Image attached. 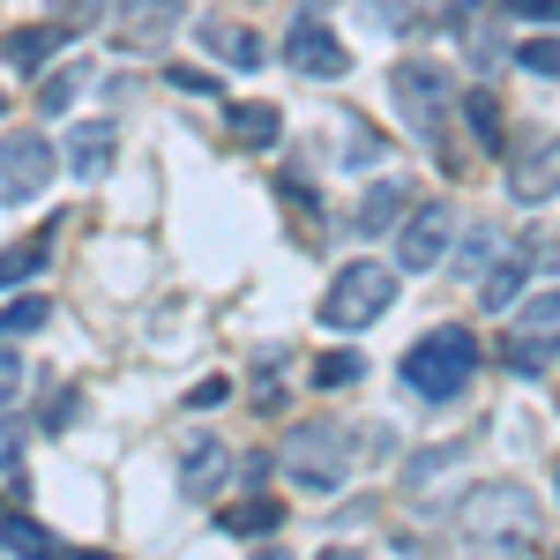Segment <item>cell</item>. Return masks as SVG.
Here are the masks:
<instances>
[{
	"label": "cell",
	"mask_w": 560,
	"mask_h": 560,
	"mask_svg": "<svg viewBox=\"0 0 560 560\" xmlns=\"http://www.w3.org/2000/svg\"><path fill=\"white\" fill-rule=\"evenodd\" d=\"M456 247V210L448 202H419V210L396 224V269H441V255Z\"/></svg>",
	"instance_id": "52a82bcc"
},
{
	"label": "cell",
	"mask_w": 560,
	"mask_h": 560,
	"mask_svg": "<svg viewBox=\"0 0 560 560\" xmlns=\"http://www.w3.org/2000/svg\"><path fill=\"white\" fill-rule=\"evenodd\" d=\"M277 135H284L277 105H232V142H240V150H269Z\"/></svg>",
	"instance_id": "5bb4252c"
},
{
	"label": "cell",
	"mask_w": 560,
	"mask_h": 560,
	"mask_svg": "<svg viewBox=\"0 0 560 560\" xmlns=\"http://www.w3.org/2000/svg\"><path fill=\"white\" fill-rule=\"evenodd\" d=\"M359 374H366L359 351H322V359H314V388H351Z\"/></svg>",
	"instance_id": "7402d4cb"
},
{
	"label": "cell",
	"mask_w": 560,
	"mask_h": 560,
	"mask_svg": "<svg viewBox=\"0 0 560 560\" xmlns=\"http://www.w3.org/2000/svg\"><path fill=\"white\" fill-rule=\"evenodd\" d=\"M105 165H113V128H105V120H83V128L68 135V173L97 179Z\"/></svg>",
	"instance_id": "7c38bea8"
},
{
	"label": "cell",
	"mask_w": 560,
	"mask_h": 560,
	"mask_svg": "<svg viewBox=\"0 0 560 560\" xmlns=\"http://www.w3.org/2000/svg\"><path fill=\"white\" fill-rule=\"evenodd\" d=\"M530 261H538L530 247H509V255L493 261V277H486V306H509V300H516L523 277H530Z\"/></svg>",
	"instance_id": "2e32d148"
},
{
	"label": "cell",
	"mask_w": 560,
	"mask_h": 560,
	"mask_svg": "<svg viewBox=\"0 0 560 560\" xmlns=\"http://www.w3.org/2000/svg\"><path fill=\"white\" fill-rule=\"evenodd\" d=\"M345 150H351V165H374V158H382V142H374V128H366V120H359V113H345Z\"/></svg>",
	"instance_id": "484cf974"
},
{
	"label": "cell",
	"mask_w": 560,
	"mask_h": 560,
	"mask_svg": "<svg viewBox=\"0 0 560 560\" xmlns=\"http://www.w3.org/2000/svg\"><path fill=\"white\" fill-rule=\"evenodd\" d=\"M388 306H396V269H388V261H345L337 284H329V300H322V322L345 329V337H359V329L382 322Z\"/></svg>",
	"instance_id": "277c9868"
},
{
	"label": "cell",
	"mask_w": 560,
	"mask_h": 560,
	"mask_svg": "<svg viewBox=\"0 0 560 560\" xmlns=\"http://www.w3.org/2000/svg\"><path fill=\"white\" fill-rule=\"evenodd\" d=\"M15 396H23V359L0 345V404H15Z\"/></svg>",
	"instance_id": "83f0119b"
},
{
	"label": "cell",
	"mask_w": 560,
	"mask_h": 560,
	"mask_svg": "<svg viewBox=\"0 0 560 560\" xmlns=\"http://www.w3.org/2000/svg\"><path fill=\"white\" fill-rule=\"evenodd\" d=\"M560 351L553 345H509V366H523V374H538V366H553Z\"/></svg>",
	"instance_id": "4316f807"
},
{
	"label": "cell",
	"mask_w": 560,
	"mask_h": 560,
	"mask_svg": "<svg viewBox=\"0 0 560 560\" xmlns=\"http://www.w3.org/2000/svg\"><path fill=\"white\" fill-rule=\"evenodd\" d=\"M8 464H23V427H15V419H0V471H8Z\"/></svg>",
	"instance_id": "f546056e"
},
{
	"label": "cell",
	"mask_w": 560,
	"mask_h": 560,
	"mask_svg": "<svg viewBox=\"0 0 560 560\" xmlns=\"http://www.w3.org/2000/svg\"><path fill=\"white\" fill-rule=\"evenodd\" d=\"M509 195L516 202H553L560 195V135H530L509 165Z\"/></svg>",
	"instance_id": "9c48e42d"
},
{
	"label": "cell",
	"mask_w": 560,
	"mask_h": 560,
	"mask_svg": "<svg viewBox=\"0 0 560 560\" xmlns=\"http://www.w3.org/2000/svg\"><path fill=\"white\" fill-rule=\"evenodd\" d=\"M277 471L292 478L300 493H337L351 471V433L329 427V419H306V427H292L277 441Z\"/></svg>",
	"instance_id": "3957f363"
},
{
	"label": "cell",
	"mask_w": 560,
	"mask_h": 560,
	"mask_svg": "<svg viewBox=\"0 0 560 560\" xmlns=\"http://www.w3.org/2000/svg\"><path fill=\"white\" fill-rule=\"evenodd\" d=\"M501 255H509V232H501V224H471V232H464V255H456V269H464V277H486Z\"/></svg>",
	"instance_id": "9a60e30c"
},
{
	"label": "cell",
	"mask_w": 560,
	"mask_h": 560,
	"mask_svg": "<svg viewBox=\"0 0 560 560\" xmlns=\"http://www.w3.org/2000/svg\"><path fill=\"white\" fill-rule=\"evenodd\" d=\"M396 374H404L411 396H427V404H456V396L471 388V374H478V337L456 329V322H441V329H427L419 345L404 351Z\"/></svg>",
	"instance_id": "6da1fadb"
},
{
	"label": "cell",
	"mask_w": 560,
	"mask_h": 560,
	"mask_svg": "<svg viewBox=\"0 0 560 560\" xmlns=\"http://www.w3.org/2000/svg\"><path fill=\"white\" fill-rule=\"evenodd\" d=\"M0 553H52V538L31 516H0Z\"/></svg>",
	"instance_id": "603a6c76"
},
{
	"label": "cell",
	"mask_w": 560,
	"mask_h": 560,
	"mask_svg": "<svg viewBox=\"0 0 560 560\" xmlns=\"http://www.w3.org/2000/svg\"><path fill=\"white\" fill-rule=\"evenodd\" d=\"M45 247H52V232H38V240H15V247H0V284H23V277H38V269H45Z\"/></svg>",
	"instance_id": "d6986e66"
},
{
	"label": "cell",
	"mask_w": 560,
	"mask_h": 560,
	"mask_svg": "<svg viewBox=\"0 0 560 560\" xmlns=\"http://www.w3.org/2000/svg\"><path fill=\"white\" fill-rule=\"evenodd\" d=\"M68 97H75V75H52V83L38 90V105H45V113H68Z\"/></svg>",
	"instance_id": "f1b7e54d"
},
{
	"label": "cell",
	"mask_w": 560,
	"mask_h": 560,
	"mask_svg": "<svg viewBox=\"0 0 560 560\" xmlns=\"http://www.w3.org/2000/svg\"><path fill=\"white\" fill-rule=\"evenodd\" d=\"M456 538L478 546V553H509V546H530L538 538V509L523 486H478L471 501L456 509Z\"/></svg>",
	"instance_id": "7a4b0ae2"
},
{
	"label": "cell",
	"mask_w": 560,
	"mask_h": 560,
	"mask_svg": "<svg viewBox=\"0 0 560 560\" xmlns=\"http://www.w3.org/2000/svg\"><path fill=\"white\" fill-rule=\"evenodd\" d=\"M464 113H471V128H478V142H486V150H509V128H501V105H493L486 90H471V97H464Z\"/></svg>",
	"instance_id": "44dd1931"
},
{
	"label": "cell",
	"mask_w": 560,
	"mask_h": 560,
	"mask_svg": "<svg viewBox=\"0 0 560 560\" xmlns=\"http://www.w3.org/2000/svg\"><path fill=\"white\" fill-rule=\"evenodd\" d=\"M45 314H52L45 300H8V306H0V345H15V337L45 329Z\"/></svg>",
	"instance_id": "ffe728a7"
},
{
	"label": "cell",
	"mask_w": 560,
	"mask_h": 560,
	"mask_svg": "<svg viewBox=\"0 0 560 560\" xmlns=\"http://www.w3.org/2000/svg\"><path fill=\"white\" fill-rule=\"evenodd\" d=\"M217 523H224L232 538H261V530H277V523H284V509H277V501H232Z\"/></svg>",
	"instance_id": "ac0fdd59"
},
{
	"label": "cell",
	"mask_w": 560,
	"mask_h": 560,
	"mask_svg": "<svg viewBox=\"0 0 560 560\" xmlns=\"http://www.w3.org/2000/svg\"><path fill=\"white\" fill-rule=\"evenodd\" d=\"M60 38H68V23H45V31H8V45H0V52H8V68H45Z\"/></svg>",
	"instance_id": "4fadbf2b"
},
{
	"label": "cell",
	"mask_w": 560,
	"mask_h": 560,
	"mask_svg": "<svg viewBox=\"0 0 560 560\" xmlns=\"http://www.w3.org/2000/svg\"><path fill=\"white\" fill-rule=\"evenodd\" d=\"M224 396H232V382H224V374H217V382H202V388H195V396H187V404H195V411H202V404H224Z\"/></svg>",
	"instance_id": "4dcf8cb0"
},
{
	"label": "cell",
	"mask_w": 560,
	"mask_h": 560,
	"mask_svg": "<svg viewBox=\"0 0 560 560\" xmlns=\"http://www.w3.org/2000/svg\"><path fill=\"white\" fill-rule=\"evenodd\" d=\"M179 31V0H120V23H113V38L128 45V52H158V45Z\"/></svg>",
	"instance_id": "8fae6325"
},
{
	"label": "cell",
	"mask_w": 560,
	"mask_h": 560,
	"mask_svg": "<svg viewBox=\"0 0 560 560\" xmlns=\"http://www.w3.org/2000/svg\"><path fill=\"white\" fill-rule=\"evenodd\" d=\"M52 173H60V158H52L45 135H0V202L8 210L38 202L45 187H52Z\"/></svg>",
	"instance_id": "8992f818"
},
{
	"label": "cell",
	"mask_w": 560,
	"mask_h": 560,
	"mask_svg": "<svg viewBox=\"0 0 560 560\" xmlns=\"http://www.w3.org/2000/svg\"><path fill=\"white\" fill-rule=\"evenodd\" d=\"M202 45H210L217 60H232V68H255L261 60V38L255 31H232V23H202Z\"/></svg>",
	"instance_id": "e0dca14e"
},
{
	"label": "cell",
	"mask_w": 560,
	"mask_h": 560,
	"mask_svg": "<svg viewBox=\"0 0 560 560\" xmlns=\"http://www.w3.org/2000/svg\"><path fill=\"white\" fill-rule=\"evenodd\" d=\"M396 210H404V179H396V187H374V195L359 202V224L382 232V224H396Z\"/></svg>",
	"instance_id": "cb8c5ba5"
},
{
	"label": "cell",
	"mask_w": 560,
	"mask_h": 560,
	"mask_svg": "<svg viewBox=\"0 0 560 560\" xmlns=\"http://www.w3.org/2000/svg\"><path fill=\"white\" fill-rule=\"evenodd\" d=\"M224 478H232V448H224L217 433H187V441H179V493H187V501H210Z\"/></svg>",
	"instance_id": "30bf717a"
},
{
	"label": "cell",
	"mask_w": 560,
	"mask_h": 560,
	"mask_svg": "<svg viewBox=\"0 0 560 560\" xmlns=\"http://www.w3.org/2000/svg\"><path fill=\"white\" fill-rule=\"evenodd\" d=\"M516 68H523V75H560V38H523L516 45Z\"/></svg>",
	"instance_id": "d4e9b609"
},
{
	"label": "cell",
	"mask_w": 560,
	"mask_h": 560,
	"mask_svg": "<svg viewBox=\"0 0 560 560\" xmlns=\"http://www.w3.org/2000/svg\"><path fill=\"white\" fill-rule=\"evenodd\" d=\"M284 60H292L300 75H314V83H337V75L351 68V52L337 45V31H329L322 15H300V23L284 31Z\"/></svg>",
	"instance_id": "ba28073f"
},
{
	"label": "cell",
	"mask_w": 560,
	"mask_h": 560,
	"mask_svg": "<svg viewBox=\"0 0 560 560\" xmlns=\"http://www.w3.org/2000/svg\"><path fill=\"white\" fill-rule=\"evenodd\" d=\"M388 90H396L404 128L419 135L427 150H441V128H448V83H441V68H427V60H404V68L388 75Z\"/></svg>",
	"instance_id": "5b68a950"
}]
</instances>
